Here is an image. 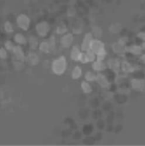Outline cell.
I'll use <instances>...</instances> for the list:
<instances>
[{
	"label": "cell",
	"mask_w": 145,
	"mask_h": 146,
	"mask_svg": "<svg viewBox=\"0 0 145 146\" xmlns=\"http://www.w3.org/2000/svg\"><path fill=\"white\" fill-rule=\"evenodd\" d=\"M68 68V62L64 56H60L55 59L51 63V70L56 75H62L65 74Z\"/></svg>",
	"instance_id": "obj_1"
},
{
	"label": "cell",
	"mask_w": 145,
	"mask_h": 146,
	"mask_svg": "<svg viewBox=\"0 0 145 146\" xmlns=\"http://www.w3.org/2000/svg\"><path fill=\"white\" fill-rule=\"evenodd\" d=\"M16 24L18 26L19 28H21V30L23 31H27L30 27V25H31V19L30 17L26 15V14H20L18 15V16L16 17Z\"/></svg>",
	"instance_id": "obj_2"
},
{
	"label": "cell",
	"mask_w": 145,
	"mask_h": 146,
	"mask_svg": "<svg viewBox=\"0 0 145 146\" xmlns=\"http://www.w3.org/2000/svg\"><path fill=\"white\" fill-rule=\"evenodd\" d=\"M35 30H36L37 34L39 37L45 38L49 34V33H50V26L48 23V21H39V22H38L36 24Z\"/></svg>",
	"instance_id": "obj_3"
},
{
	"label": "cell",
	"mask_w": 145,
	"mask_h": 146,
	"mask_svg": "<svg viewBox=\"0 0 145 146\" xmlns=\"http://www.w3.org/2000/svg\"><path fill=\"white\" fill-rule=\"evenodd\" d=\"M90 50H92L96 56L101 53H106L105 50V44L103 41H101L99 38H93L91 45H90Z\"/></svg>",
	"instance_id": "obj_4"
},
{
	"label": "cell",
	"mask_w": 145,
	"mask_h": 146,
	"mask_svg": "<svg viewBox=\"0 0 145 146\" xmlns=\"http://www.w3.org/2000/svg\"><path fill=\"white\" fill-rule=\"evenodd\" d=\"M73 34L71 33H66L62 34V37L60 39L61 45L66 49L69 48L73 44Z\"/></svg>",
	"instance_id": "obj_5"
},
{
	"label": "cell",
	"mask_w": 145,
	"mask_h": 146,
	"mask_svg": "<svg viewBox=\"0 0 145 146\" xmlns=\"http://www.w3.org/2000/svg\"><path fill=\"white\" fill-rule=\"evenodd\" d=\"M131 86L137 92H142L145 88V80L141 78H133L131 80Z\"/></svg>",
	"instance_id": "obj_6"
},
{
	"label": "cell",
	"mask_w": 145,
	"mask_h": 146,
	"mask_svg": "<svg viewBox=\"0 0 145 146\" xmlns=\"http://www.w3.org/2000/svg\"><path fill=\"white\" fill-rule=\"evenodd\" d=\"M107 67L115 74H119L121 70V62L118 58H110L107 62Z\"/></svg>",
	"instance_id": "obj_7"
},
{
	"label": "cell",
	"mask_w": 145,
	"mask_h": 146,
	"mask_svg": "<svg viewBox=\"0 0 145 146\" xmlns=\"http://www.w3.org/2000/svg\"><path fill=\"white\" fill-rule=\"evenodd\" d=\"M95 81H97V84L102 88H104V89L109 88L111 85L109 80H108V78L103 74H102L101 72H98L97 74H96V80Z\"/></svg>",
	"instance_id": "obj_8"
},
{
	"label": "cell",
	"mask_w": 145,
	"mask_h": 146,
	"mask_svg": "<svg viewBox=\"0 0 145 146\" xmlns=\"http://www.w3.org/2000/svg\"><path fill=\"white\" fill-rule=\"evenodd\" d=\"M93 38H94V37H93L91 33H85V35L82 40V43H81L80 50L82 51H87L88 50H90V45H91V43Z\"/></svg>",
	"instance_id": "obj_9"
},
{
	"label": "cell",
	"mask_w": 145,
	"mask_h": 146,
	"mask_svg": "<svg viewBox=\"0 0 145 146\" xmlns=\"http://www.w3.org/2000/svg\"><path fill=\"white\" fill-rule=\"evenodd\" d=\"M26 62L30 65V66H37L39 63V56L37 53H35L34 51H30L27 53V55L26 56Z\"/></svg>",
	"instance_id": "obj_10"
},
{
	"label": "cell",
	"mask_w": 145,
	"mask_h": 146,
	"mask_svg": "<svg viewBox=\"0 0 145 146\" xmlns=\"http://www.w3.org/2000/svg\"><path fill=\"white\" fill-rule=\"evenodd\" d=\"M14 54V56H15V59L18 60V61H21V62H25L26 60V55L22 50V48L21 47V45L17 44V45H15L13 50H11Z\"/></svg>",
	"instance_id": "obj_11"
},
{
	"label": "cell",
	"mask_w": 145,
	"mask_h": 146,
	"mask_svg": "<svg viewBox=\"0 0 145 146\" xmlns=\"http://www.w3.org/2000/svg\"><path fill=\"white\" fill-rule=\"evenodd\" d=\"M126 45H123V44H120L118 41L112 44V50H113L114 53H115L117 55H124L125 53H126Z\"/></svg>",
	"instance_id": "obj_12"
},
{
	"label": "cell",
	"mask_w": 145,
	"mask_h": 146,
	"mask_svg": "<svg viewBox=\"0 0 145 146\" xmlns=\"http://www.w3.org/2000/svg\"><path fill=\"white\" fill-rule=\"evenodd\" d=\"M91 68L94 71L96 72H102L104 71L107 68V64L103 62V61H100V60H95L94 62H92L91 64Z\"/></svg>",
	"instance_id": "obj_13"
},
{
	"label": "cell",
	"mask_w": 145,
	"mask_h": 146,
	"mask_svg": "<svg viewBox=\"0 0 145 146\" xmlns=\"http://www.w3.org/2000/svg\"><path fill=\"white\" fill-rule=\"evenodd\" d=\"M121 69L126 74L133 73L136 71V67L132 65L128 61H123L121 62Z\"/></svg>",
	"instance_id": "obj_14"
},
{
	"label": "cell",
	"mask_w": 145,
	"mask_h": 146,
	"mask_svg": "<svg viewBox=\"0 0 145 146\" xmlns=\"http://www.w3.org/2000/svg\"><path fill=\"white\" fill-rule=\"evenodd\" d=\"M126 52L131 53L134 56H140L142 54V47L141 45H138V44H132L129 46H126Z\"/></svg>",
	"instance_id": "obj_15"
},
{
	"label": "cell",
	"mask_w": 145,
	"mask_h": 146,
	"mask_svg": "<svg viewBox=\"0 0 145 146\" xmlns=\"http://www.w3.org/2000/svg\"><path fill=\"white\" fill-rule=\"evenodd\" d=\"M81 50L79 46L77 45H73L70 51V58L73 61V62H79V56L81 54Z\"/></svg>",
	"instance_id": "obj_16"
},
{
	"label": "cell",
	"mask_w": 145,
	"mask_h": 146,
	"mask_svg": "<svg viewBox=\"0 0 145 146\" xmlns=\"http://www.w3.org/2000/svg\"><path fill=\"white\" fill-rule=\"evenodd\" d=\"M14 40L15 42L19 44V45H25L27 44V39L21 33H15V36H14Z\"/></svg>",
	"instance_id": "obj_17"
},
{
	"label": "cell",
	"mask_w": 145,
	"mask_h": 146,
	"mask_svg": "<svg viewBox=\"0 0 145 146\" xmlns=\"http://www.w3.org/2000/svg\"><path fill=\"white\" fill-rule=\"evenodd\" d=\"M27 43H28V45H29V48L32 50H36L38 47V38L33 36V35H31L29 37V38L27 39Z\"/></svg>",
	"instance_id": "obj_18"
},
{
	"label": "cell",
	"mask_w": 145,
	"mask_h": 146,
	"mask_svg": "<svg viewBox=\"0 0 145 146\" xmlns=\"http://www.w3.org/2000/svg\"><path fill=\"white\" fill-rule=\"evenodd\" d=\"M38 49L43 53H50V47L48 40H44L41 43L38 44Z\"/></svg>",
	"instance_id": "obj_19"
},
{
	"label": "cell",
	"mask_w": 145,
	"mask_h": 146,
	"mask_svg": "<svg viewBox=\"0 0 145 146\" xmlns=\"http://www.w3.org/2000/svg\"><path fill=\"white\" fill-rule=\"evenodd\" d=\"M80 88H81L82 92L85 94H90L92 92V87L90 85V83L86 80H85V81L83 80L80 83Z\"/></svg>",
	"instance_id": "obj_20"
},
{
	"label": "cell",
	"mask_w": 145,
	"mask_h": 146,
	"mask_svg": "<svg viewBox=\"0 0 145 146\" xmlns=\"http://www.w3.org/2000/svg\"><path fill=\"white\" fill-rule=\"evenodd\" d=\"M71 76L73 80H79L82 76V68L79 66H75L72 70Z\"/></svg>",
	"instance_id": "obj_21"
},
{
	"label": "cell",
	"mask_w": 145,
	"mask_h": 146,
	"mask_svg": "<svg viewBox=\"0 0 145 146\" xmlns=\"http://www.w3.org/2000/svg\"><path fill=\"white\" fill-rule=\"evenodd\" d=\"M121 29H122V25L119 22L113 23L109 27V32L112 33H118L121 31Z\"/></svg>",
	"instance_id": "obj_22"
},
{
	"label": "cell",
	"mask_w": 145,
	"mask_h": 146,
	"mask_svg": "<svg viewBox=\"0 0 145 146\" xmlns=\"http://www.w3.org/2000/svg\"><path fill=\"white\" fill-rule=\"evenodd\" d=\"M91 33H92L93 37H95L96 38H99L103 36V29L100 27L95 26L92 27Z\"/></svg>",
	"instance_id": "obj_23"
},
{
	"label": "cell",
	"mask_w": 145,
	"mask_h": 146,
	"mask_svg": "<svg viewBox=\"0 0 145 146\" xmlns=\"http://www.w3.org/2000/svg\"><path fill=\"white\" fill-rule=\"evenodd\" d=\"M85 80L88 82H92L96 80V74L93 72L91 71H87L85 74Z\"/></svg>",
	"instance_id": "obj_24"
},
{
	"label": "cell",
	"mask_w": 145,
	"mask_h": 146,
	"mask_svg": "<svg viewBox=\"0 0 145 146\" xmlns=\"http://www.w3.org/2000/svg\"><path fill=\"white\" fill-rule=\"evenodd\" d=\"M68 32V27L65 24H61L56 27V33L59 35H62L64 33H66Z\"/></svg>",
	"instance_id": "obj_25"
},
{
	"label": "cell",
	"mask_w": 145,
	"mask_h": 146,
	"mask_svg": "<svg viewBox=\"0 0 145 146\" xmlns=\"http://www.w3.org/2000/svg\"><path fill=\"white\" fill-rule=\"evenodd\" d=\"M85 52L88 62H94L96 60V54L92 50H88L87 51H85Z\"/></svg>",
	"instance_id": "obj_26"
},
{
	"label": "cell",
	"mask_w": 145,
	"mask_h": 146,
	"mask_svg": "<svg viewBox=\"0 0 145 146\" xmlns=\"http://www.w3.org/2000/svg\"><path fill=\"white\" fill-rule=\"evenodd\" d=\"M3 28H4L5 32L8 33H11L14 32L13 25H12L11 22L9 21H6L4 22V24H3Z\"/></svg>",
	"instance_id": "obj_27"
},
{
	"label": "cell",
	"mask_w": 145,
	"mask_h": 146,
	"mask_svg": "<svg viewBox=\"0 0 145 146\" xmlns=\"http://www.w3.org/2000/svg\"><path fill=\"white\" fill-rule=\"evenodd\" d=\"M14 46H15V44H14L13 42L10 41V40H6V41L4 42V48H5L7 50H9V51H11V50H13Z\"/></svg>",
	"instance_id": "obj_28"
},
{
	"label": "cell",
	"mask_w": 145,
	"mask_h": 146,
	"mask_svg": "<svg viewBox=\"0 0 145 146\" xmlns=\"http://www.w3.org/2000/svg\"><path fill=\"white\" fill-rule=\"evenodd\" d=\"M79 62H80L83 63V64L88 63L87 57H86V55H85V51H81V54H80L79 58Z\"/></svg>",
	"instance_id": "obj_29"
},
{
	"label": "cell",
	"mask_w": 145,
	"mask_h": 146,
	"mask_svg": "<svg viewBox=\"0 0 145 146\" xmlns=\"http://www.w3.org/2000/svg\"><path fill=\"white\" fill-rule=\"evenodd\" d=\"M8 57V50L3 48V47H1L0 48V58L4 60Z\"/></svg>",
	"instance_id": "obj_30"
},
{
	"label": "cell",
	"mask_w": 145,
	"mask_h": 146,
	"mask_svg": "<svg viewBox=\"0 0 145 146\" xmlns=\"http://www.w3.org/2000/svg\"><path fill=\"white\" fill-rule=\"evenodd\" d=\"M49 41V44H50V51L51 50H54L55 47H56V38L54 36H51V38L48 40Z\"/></svg>",
	"instance_id": "obj_31"
},
{
	"label": "cell",
	"mask_w": 145,
	"mask_h": 146,
	"mask_svg": "<svg viewBox=\"0 0 145 146\" xmlns=\"http://www.w3.org/2000/svg\"><path fill=\"white\" fill-rule=\"evenodd\" d=\"M75 14H76V10H75L74 8H73V7L69 8V9H68V11H67V15H68V17H73V16L75 15Z\"/></svg>",
	"instance_id": "obj_32"
},
{
	"label": "cell",
	"mask_w": 145,
	"mask_h": 146,
	"mask_svg": "<svg viewBox=\"0 0 145 146\" xmlns=\"http://www.w3.org/2000/svg\"><path fill=\"white\" fill-rule=\"evenodd\" d=\"M118 42H119L120 44H123V45H126V44H127V42H128V38H127L123 37V38H120V39L118 40Z\"/></svg>",
	"instance_id": "obj_33"
},
{
	"label": "cell",
	"mask_w": 145,
	"mask_h": 146,
	"mask_svg": "<svg viewBox=\"0 0 145 146\" xmlns=\"http://www.w3.org/2000/svg\"><path fill=\"white\" fill-rule=\"evenodd\" d=\"M137 37H138L139 39H141V40H143V41H145V32H139V33L137 34Z\"/></svg>",
	"instance_id": "obj_34"
},
{
	"label": "cell",
	"mask_w": 145,
	"mask_h": 146,
	"mask_svg": "<svg viewBox=\"0 0 145 146\" xmlns=\"http://www.w3.org/2000/svg\"><path fill=\"white\" fill-rule=\"evenodd\" d=\"M73 32L74 33H78V34H79V33H81V32H82V27H73Z\"/></svg>",
	"instance_id": "obj_35"
},
{
	"label": "cell",
	"mask_w": 145,
	"mask_h": 146,
	"mask_svg": "<svg viewBox=\"0 0 145 146\" xmlns=\"http://www.w3.org/2000/svg\"><path fill=\"white\" fill-rule=\"evenodd\" d=\"M139 61H140L142 63L145 64V54H141V56H140V57H139Z\"/></svg>",
	"instance_id": "obj_36"
},
{
	"label": "cell",
	"mask_w": 145,
	"mask_h": 146,
	"mask_svg": "<svg viewBox=\"0 0 145 146\" xmlns=\"http://www.w3.org/2000/svg\"><path fill=\"white\" fill-rule=\"evenodd\" d=\"M141 47H142V50H143L144 51H145V41H144V43L141 44Z\"/></svg>",
	"instance_id": "obj_37"
}]
</instances>
